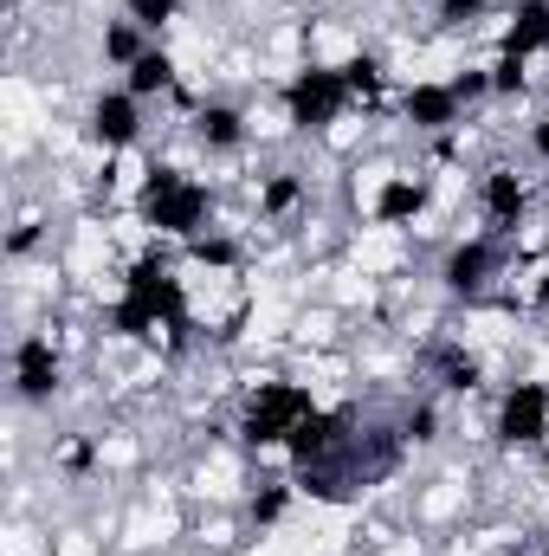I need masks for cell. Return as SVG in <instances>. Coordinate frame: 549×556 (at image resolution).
Masks as SVG:
<instances>
[{"label": "cell", "mask_w": 549, "mask_h": 556, "mask_svg": "<svg viewBox=\"0 0 549 556\" xmlns=\"http://www.w3.org/2000/svg\"><path fill=\"white\" fill-rule=\"evenodd\" d=\"M124 85L137 91L142 104H175L188 78H181V59H175V46H168V39H155V46L142 52L137 65L124 72Z\"/></svg>", "instance_id": "d6986e66"}, {"label": "cell", "mask_w": 549, "mask_h": 556, "mask_svg": "<svg viewBox=\"0 0 549 556\" xmlns=\"http://www.w3.org/2000/svg\"><path fill=\"white\" fill-rule=\"evenodd\" d=\"M188 142H194V155H207V162H233V155H246L253 137H259V124H253V111L240 104V98H220V91H207L194 111H188Z\"/></svg>", "instance_id": "7c38bea8"}, {"label": "cell", "mask_w": 549, "mask_h": 556, "mask_svg": "<svg viewBox=\"0 0 549 556\" xmlns=\"http://www.w3.org/2000/svg\"><path fill=\"white\" fill-rule=\"evenodd\" d=\"M537 472H544V492H549V446L537 453Z\"/></svg>", "instance_id": "f546056e"}, {"label": "cell", "mask_w": 549, "mask_h": 556, "mask_svg": "<svg viewBox=\"0 0 549 556\" xmlns=\"http://www.w3.org/2000/svg\"><path fill=\"white\" fill-rule=\"evenodd\" d=\"M297 505H304L297 479H291V472H266V479H253V485L240 492V531H246V538H272V531L291 525Z\"/></svg>", "instance_id": "2e32d148"}, {"label": "cell", "mask_w": 549, "mask_h": 556, "mask_svg": "<svg viewBox=\"0 0 549 556\" xmlns=\"http://www.w3.org/2000/svg\"><path fill=\"white\" fill-rule=\"evenodd\" d=\"M278 117L297 142H330L336 124L356 117V98H349V78L336 59L323 52H304L284 78H278Z\"/></svg>", "instance_id": "3957f363"}, {"label": "cell", "mask_w": 549, "mask_h": 556, "mask_svg": "<svg viewBox=\"0 0 549 556\" xmlns=\"http://www.w3.org/2000/svg\"><path fill=\"white\" fill-rule=\"evenodd\" d=\"M46 240H52V207H20L7 227V266H26Z\"/></svg>", "instance_id": "603a6c76"}, {"label": "cell", "mask_w": 549, "mask_h": 556, "mask_svg": "<svg viewBox=\"0 0 549 556\" xmlns=\"http://www.w3.org/2000/svg\"><path fill=\"white\" fill-rule=\"evenodd\" d=\"M439 440H446V395L413 389L408 402H401V415H395V446H408V453H433Z\"/></svg>", "instance_id": "ffe728a7"}, {"label": "cell", "mask_w": 549, "mask_h": 556, "mask_svg": "<svg viewBox=\"0 0 549 556\" xmlns=\"http://www.w3.org/2000/svg\"><path fill=\"white\" fill-rule=\"evenodd\" d=\"M130 220L149 240H162V247L181 253L188 240H201V233L220 227V181L201 175V168H188V162H175V155H149L137 194H130Z\"/></svg>", "instance_id": "6da1fadb"}, {"label": "cell", "mask_w": 549, "mask_h": 556, "mask_svg": "<svg viewBox=\"0 0 549 556\" xmlns=\"http://www.w3.org/2000/svg\"><path fill=\"white\" fill-rule=\"evenodd\" d=\"M511 240H491V233H452L439 253H433V291L452 304V311H478L505 291L511 273Z\"/></svg>", "instance_id": "5b68a950"}, {"label": "cell", "mask_w": 549, "mask_h": 556, "mask_svg": "<svg viewBox=\"0 0 549 556\" xmlns=\"http://www.w3.org/2000/svg\"><path fill=\"white\" fill-rule=\"evenodd\" d=\"M310 214V175L291 168V162H272L253 175V220L259 227H297Z\"/></svg>", "instance_id": "5bb4252c"}, {"label": "cell", "mask_w": 549, "mask_h": 556, "mask_svg": "<svg viewBox=\"0 0 549 556\" xmlns=\"http://www.w3.org/2000/svg\"><path fill=\"white\" fill-rule=\"evenodd\" d=\"M498 52L511 59H549V0H505V26H498Z\"/></svg>", "instance_id": "e0dca14e"}, {"label": "cell", "mask_w": 549, "mask_h": 556, "mask_svg": "<svg viewBox=\"0 0 549 556\" xmlns=\"http://www.w3.org/2000/svg\"><path fill=\"white\" fill-rule=\"evenodd\" d=\"M433 207H439V181L413 162V168H388V175H375V194H369L362 220H369L375 233H413V227L433 220Z\"/></svg>", "instance_id": "30bf717a"}, {"label": "cell", "mask_w": 549, "mask_h": 556, "mask_svg": "<svg viewBox=\"0 0 549 556\" xmlns=\"http://www.w3.org/2000/svg\"><path fill=\"white\" fill-rule=\"evenodd\" d=\"M491 446L505 459H531L549 446V376H505L491 389Z\"/></svg>", "instance_id": "ba28073f"}, {"label": "cell", "mask_w": 549, "mask_h": 556, "mask_svg": "<svg viewBox=\"0 0 549 556\" xmlns=\"http://www.w3.org/2000/svg\"><path fill=\"white\" fill-rule=\"evenodd\" d=\"M524 155H531L537 168H549V104H537V111L524 117Z\"/></svg>", "instance_id": "83f0119b"}, {"label": "cell", "mask_w": 549, "mask_h": 556, "mask_svg": "<svg viewBox=\"0 0 549 556\" xmlns=\"http://www.w3.org/2000/svg\"><path fill=\"white\" fill-rule=\"evenodd\" d=\"M426 13H433L439 33H472V26H485L491 13H505V0H426Z\"/></svg>", "instance_id": "484cf974"}, {"label": "cell", "mask_w": 549, "mask_h": 556, "mask_svg": "<svg viewBox=\"0 0 549 556\" xmlns=\"http://www.w3.org/2000/svg\"><path fill=\"white\" fill-rule=\"evenodd\" d=\"M46 459H52V472H59L65 485H91V479L104 472V433H98V427H65V433H52Z\"/></svg>", "instance_id": "ac0fdd59"}, {"label": "cell", "mask_w": 549, "mask_h": 556, "mask_svg": "<svg viewBox=\"0 0 549 556\" xmlns=\"http://www.w3.org/2000/svg\"><path fill=\"white\" fill-rule=\"evenodd\" d=\"M336 65H343V78H349V98H356V111H362V117L395 111L401 78H395V65H388V52H382V46H362V39H356Z\"/></svg>", "instance_id": "9a60e30c"}, {"label": "cell", "mask_w": 549, "mask_h": 556, "mask_svg": "<svg viewBox=\"0 0 549 556\" xmlns=\"http://www.w3.org/2000/svg\"><path fill=\"white\" fill-rule=\"evenodd\" d=\"M356 453H362V415H356V402H323L310 420H297V433L284 446L291 472L330 466V459H356Z\"/></svg>", "instance_id": "8fae6325"}, {"label": "cell", "mask_w": 549, "mask_h": 556, "mask_svg": "<svg viewBox=\"0 0 549 556\" xmlns=\"http://www.w3.org/2000/svg\"><path fill=\"white\" fill-rule=\"evenodd\" d=\"M537 175H524L518 162H505V155H491V162H478V175H472V207H478V233H491V240H524V227H537Z\"/></svg>", "instance_id": "52a82bcc"}, {"label": "cell", "mask_w": 549, "mask_h": 556, "mask_svg": "<svg viewBox=\"0 0 549 556\" xmlns=\"http://www.w3.org/2000/svg\"><path fill=\"white\" fill-rule=\"evenodd\" d=\"M181 260H188V266H207V273H240V266H246V233H240V227H214V233L188 240Z\"/></svg>", "instance_id": "7402d4cb"}, {"label": "cell", "mask_w": 549, "mask_h": 556, "mask_svg": "<svg viewBox=\"0 0 549 556\" xmlns=\"http://www.w3.org/2000/svg\"><path fill=\"white\" fill-rule=\"evenodd\" d=\"M91 46H98V65L124 78V72L137 65V59H142V52H149V46H155V39H149L142 26H130L124 13H117V20H104V26H98V39H91Z\"/></svg>", "instance_id": "44dd1931"}, {"label": "cell", "mask_w": 549, "mask_h": 556, "mask_svg": "<svg viewBox=\"0 0 549 556\" xmlns=\"http://www.w3.org/2000/svg\"><path fill=\"white\" fill-rule=\"evenodd\" d=\"M65 382H72V356H65V337L59 324H26L13 330L7 343V395L20 415H52L65 402Z\"/></svg>", "instance_id": "277c9868"}, {"label": "cell", "mask_w": 549, "mask_h": 556, "mask_svg": "<svg viewBox=\"0 0 549 556\" xmlns=\"http://www.w3.org/2000/svg\"><path fill=\"white\" fill-rule=\"evenodd\" d=\"M485 65H491V98H498V104H524V98L537 91L531 59H511V52H498V46H491V59H485Z\"/></svg>", "instance_id": "d4e9b609"}, {"label": "cell", "mask_w": 549, "mask_h": 556, "mask_svg": "<svg viewBox=\"0 0 549 556\" xmlns=\"http://www.w3.org/2000/svg\"><path fill=\"white\" fill-rule=\"evenodd\" d=\"M426 382H433V395H446V402H472V395L491 389V363H485L478 343L439 337V343L426 350Z\"/></svg>", "instance_id": "4fadbf2b"}, {"label": "cell", "mask_w": 549, "mask_h": 556, "mask_svg": "<svg viewBox=\"0 0 549 556\" xmlns=\"http://www.w3.org/2000/svg\"><path fill=\"white\" fill-rule=\"evenodd\" d=\"M155 130V104H142L124 78L111 85H91L85 104H78V137L91 155H137Z\"/></svg>", "instance_id": "8992f818"}, {"label": "cell", "mask_w": 549, "mask_h": 556, "mask_svg": "<svg viewBox=\"0 0 549 556\" xmlns=\"http://www.w3.org/2000/svg\"><path fill=\"white\" fill-rule=\"evenodd\" d=\"M323 408V395H317V382H304V376H253L240 395H233V420H227V433H233V453L240 459H284V446H291V433H297V420H310Z\"/></svg>", "instance_id": "7a4b0ae2"}, {"label": "cell", "mask_w": 549, "mask_h": 556, "mask_svg": "<svg viewBox=\"0 0 549 556\" xmlns=\"http://www.w3.org/2000/svg\"><path fill=\"white\" fill-rule=\"evenodd\" d=\"M388 117H395L401 137H413V142H446L472 124V111H465V98L452 91V78H401Z\"/></svg>", "instance_id": "9c48e42d"}, {"label": "cell", "mask_w": 549, "mask_h": 556, "mask_svg": "<svg viewBox=\"0 0 549 556\" xmlns=\"http://www.w3.org/2000/svg\"><path fill=\"white\" fill-rule=\"evenodd\" d=\"M531 311H544L549 317V253L531 266Z\"/></svg>", "instance_id": "f1b7e54d"}, {"label": "cell", "mask_w": 549, "mask_h": 556, "mask_svg": "<svg viewBox=\"0 0 549 556\" xmlns=\"http://www.w3.org/2000/svg\"><path fill=\"white\" fill-rule=\"evenodd\" d=\"M46 7H59V0H46Z\"/></svg>", "instance_id": "4dcf8cb0"}, {"label": "cell", "mask_w": 549, "mask_h": 556, "mask_svg": "<svg viewBox=\"0 0 549 556\" xmlns=\"http://www.w3.org/2000/svg\"><path fill=\"white\" fill-rule=\"evenodd\" d=\"M446 78H452V91L465 98V111H478V104H491V65H485V59H472V65H452Z\"/></svg>", "instance_id": "4316f807"}, {"label": "cell", "mask_w": 549, "mask_h": 556, "mask_svg": "<svg viewBox=\"0 0 549 556\" xmlns=\"http://www.w3.org/2000/svg\"><path fill=\"white\" fill-rule=\"evenodd\" d=\"M117 13H124L130 26H142L149 39H168V33L188 20V0H117Z\"/></svg>", "instance_id": "cb8c5ba5"}]
</instances>
